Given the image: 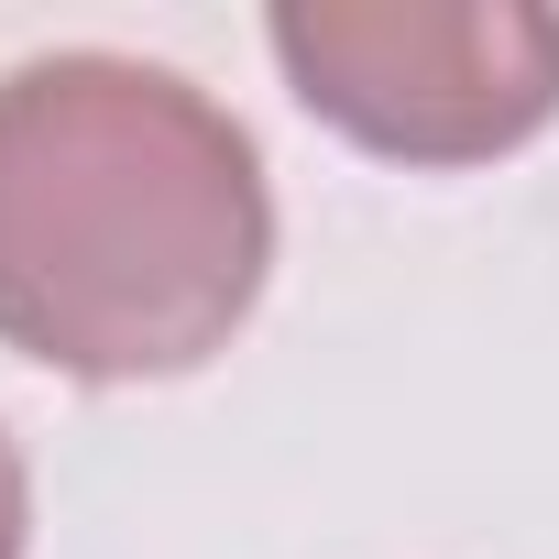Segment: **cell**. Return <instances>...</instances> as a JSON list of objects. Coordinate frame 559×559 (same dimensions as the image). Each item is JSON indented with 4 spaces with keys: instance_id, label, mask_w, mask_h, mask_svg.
<instances>
[{
    "instance_id": "obj_3",
    "label": "cell",
    "mask_w": 559,
    "mask_h": 559,
    "mask_svg": "<svg viewBox=\"0 0 559 559\" xmlns=\"http://www.w3.org/2000/svg\"><path fill=\"white\" fill-rule=\"evenodd\" d=\"M23 537H34V483H23L12 428H0V559H23Z\"/></svg>"
},
{
    "instance_id": "obj_1",
    "label": "cell",
    "mask_w": 559,
    "mask_h": 559,
    "mask_svg": "<svg viewBox=\"0 0 559 559\" xmlns=\"http://www.w3.org/2000/svg\"><path fill=\"white\" fill-rule=\"evenodd\" d=\"M263 274L274 187L198 78L99 45L0 78V352L165 384L230 352Z\"/></svg>"
},
{
    "instance_id": "obj_2",
    "label": "cell",
    "mask_w": 559,
    "mask_h": 559,
    "mask_svg": "<svg viewBox=\"0 0 559 559\" xmlns=\"http://www.w3.org/2000/svg\"><path fill=\"white\" fill-rule=\"evenodd\" d=\"M263 45L384 165H493L559 121V12L537 0H286Z\"/></svg>"
}]
</instances>
